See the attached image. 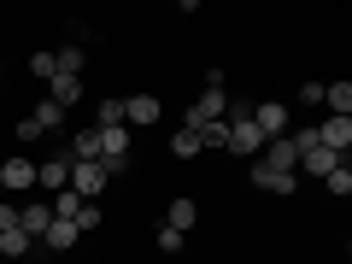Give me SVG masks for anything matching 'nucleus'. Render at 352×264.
<instances>
[{"label": "nucleus", "instance_id": "cd10ccee", "mask_svg": "<svg viewBox=\"0 0 352 264\" xmlns=\"http://www.w3.org/2000/svg\"><path fill=\"white\" fill-rule=\"evenodd\" d=\"M41 135H47V129H41L36 118H18V141H24V147H30V141H41Z\"/></svg>", "mask_w": 352, "mask_h": 264}, {"label": "nucleus", "instance_id": "6ab92c4d", "mask_svg": "<svg viewBox=\"0 0 352 264\" xmlns=\"http://www.w3.org/2000/svg\"><path fill=\"white\" fill-rule=\"evenodd\" d=\"M94 129H124V100H112V94H106L100 112H94Z\"/></svg>", "mask_w": 352, "mask_h": 264}, {"label": "nucleus", "instance_id": "9d476101", "mask_svg": "<svg viewBox=\"0 0 352 264\" xmlns=\"http://www.w3.org/2000/svg\"><path fill=\"white\" fill-rule=\"evenodd\" d=\"M47 100L59 106V112H71V106L82 100V76H53V82H47Z\"/></svg>", "mask_w": 352, "mask_h": 264}, {"label": "nucleus", "instance_id": "0eeeda50", "mask_svg": "<svg viewBox=\"0 0 352 264\" xmlns=\"http://www.w3.org/2000/svg\"><path fill=\"white\" fill-rule=\"evenodd\" d=\"M36 188H47V194L71 188V153H59V159H41V164H36Z\"/></svg>", "mask_w": 352, "mask_h": 264}, {"label": "nucleus", "instance_id": "6e6552de", "mask_svg": "<svg viewBox=\"0 0 352 264\" xmlns=\"http://www.w3.org/2000/svg\"><path fill=\"white\" fill-rule=\"evenodd\" d=\"M317 141H323L329 153L346 159V147H352V118H323V124H317Z\"/></svg>", "mask_w": 352, "mask_h": 264}, {"label": "nucleus", "instance_id": "1a4fd4ad", "mask_svg": "<svg viewBox=\"0 0 352 264\" xmlns=\"http://www.w3.org/2000/svg\"><path fill=\"white\" fill-rule=\"evenodd\" d=\"M252 188H264V194H294V170H270V164H258L252 159Z\"/></svg>", "mask_w": 352, "mask_h": 264}, {"label": "nucleus", "instance_id": "2eb2a0df", "mask_svg": "<svg viewBox=\"0 0 352 264\" xmlns=\"http://www.w3.org/2000/svg\"><path fill=\"white\" fill-rule=\"evenodd\" d=\"M41 241H47V252H71V247H76L82 235H76V223H65V217H53V223H47V235H41Z\"/></svg>", "mask_w": 352, "mask_h": 264}, {"label": "nucleus", "instance_id": "bb28decb", "mask_svg": "<svg viewBox=\"0 0 352 264\" xmlns=\"http://www.w3.org/2000/svg\"><path fill=\"white\" fill-rule=\"evenodd\" d=\"M30 118H36L41 129H59V124H65V112H59V106H53V100H41L36 112H30Z\"/></svg>", "mask_w": 352, "mask_h": 264}, {"label": "nucleus", "instance_id": "ddd939ff", "mask_svg": "<svg viewBox=\"0 0 352 264\" xmlns=\"http://www.w3.org/2000/svg\"><path fill=\"white\" fill-rule=\"evenodd\" d=\"M47 223H53V212H47V206H18V229H24L30 241H41V235H47Z\"/></svg>", "mask_w": 352, "mask_h": 264}, {"label": "nucleus", "instance_id": "f257e3e1", "mask_svg": "<svg viewBox=\"0 0 352 264\" xmlns=\"http://www.w3.org/2000/svg\"><path fill=\"white\" fill-rule=\"evenodd\" d=\"M229 153H241V159L264 153V135H258V124H252L247 106H229Z\"/></svg>", "mask_w": 352, "mask_h": 264}, {"label": "nucleus", "instance_id": "f8f14e48", "mask_svg": "<svg viewBox=\"0 0 352 264\" xmlns=\"http://www.w3.org/2000/svg\"><path fill=\"white\" fill-rule=\"evenodd\" d=\"M194 223H200V206H194V200H170V212H164V229H176V235H188Z\"/></svg>", "mask_w": 352, "mask_h": 264}, {"label": "nucleus", "instance_id": "4468645a", "mask_svg": "<svg viewBox=\"0 0 352 264\" xmlns=\"http://www.w3.org/2000/svg\"><path fill=\"white\" fill-rule=\"evenodd\" d=\"M335 164H346V159H340V153H329V147H311V153H300V170H305V176H329Z\"/></svg>", "mask_w": 352, "mask_h": 264}, {"label": "nucleus", "instance_id": "20e7f679", "mask_svg": "<svg viewBox=\"0 0 352 264\" xmlns=\"http://www.w3.org/2000/svg\"><path fill=\"white\" fill-rule=\"evenodd\" d=\"M159 124V94H129L124 100V129H153Z\"/></svg>", "mask_w": 352, "mask_h": 264}, {"label": "nucleus", "instance_id": "f3484780", "mask_svg": "<svg viewBox=\"0 0 352 264\" xmlns=\"http://www.w3.org/2000/svg\"><path fill=\"white\" fill-rule=\"evenodd\" d=\"M71 159L100 164V129H76V135H71Z\"/></svg>", "mask_w": 352, "mask_h": 264}, {"label": "nucleus", "instance_id": "c85d7f7f", "mask_svg": "<svg viewBox=\"0 0 352 264\" xmlns=\"http://www.w3.org/2000/svg\"><path fill=\"white\" fill-rule=\"evenodd\" d=\"M159 252H182V235L176 229H159Z\"/></svg>", "mask_w": 352, "mask_h": 264}, {"label": "nucleus", "instance_id": "393cba45", "mask_svg": "<svg viewBox=\"0 0 352 264\" xmlns=\"http://www.w3.org/2000/svg\"><path fill=\"white\" fill-rule=\"evenodd\" d=\"M194 135H200V147H229V118H217V124L194 129Z\"/></svg>", "mask_w": 352, "mask_h": 264}, {"label": "nucleus", "instance_id": "a878e982", "mask_svg": "<svg viewBox=\"0 0 352 264\" xmlns=\"http://www.w3.org/2000/svg\"><path fill=\"white\" fill-rule=\"evenodd\" d=\"M71 223H76V235H94V229H100V206H94V200H82V212H76Z\"/></svg>", "mask_w": 352, "mask_h": 264}, {"label": "nucleus", "instance_id": "423d86ee", "mask_svg": "<svg viewBox=\"0 0 352 264\" xmlns=\"http://www.w3.org/2000/svg\"><path fill=\"white\" fill-rule=\"evenodd\" d=\"M252 124H258V135H264V141L288 135V106H282V100H264V106H252Z\"/></svg>", "mask_w": 352, "mask_h": 264}, {"label": "nucleus", "instance_id": "f03ea898", "mask_svg": "<svg viewBox=\"0 0 352 264\" xmlns=\"http://www.w3.org/2000/svg\"><path fill=\"white\" fill-rule=\"evenodd\" d=\"M217 118H229V94H223V88H206L200 100L188 106V124H182V129H206V124H217Z\"/></svg>", "mask_w": 352, "mask_h": 264}, {"label": "nucleus", "instance_id": "7ed1b4c3", "mask_svg": "<svg viewBox=\"0 0 352 264\" xmlns=\"http://www.w3.org/2000/svg\"><path fill=\"white\" fill-rule=\"evenodd\" d=\"M100 188H106V164H82V159H71V194H76V200H94Z\"/></svg>", "mask_w": 352, "mask_h": 264}, {"label": "nucleus", "instance_id": "39448f33", "mask_svg": "<svg viewBox=\"0 0 352 264\" xmlns=\"http://www.w3.org/2000/svg\"><path fill=\"white\" fill-rule=\"evenodd\" d=\"M0 188L6 194H30L36 188V159H6L0 164Z\"/></svg>", "mask_w": 352, "mask_h": 264}, {"label": "nucleus", "instance_id": "aec40b11", "mask_svg": "<svg viewBox=\"0 0 352 264\" xmlns=\"http://www.w3.org/2000/svg\"><path fill=\"white\" fill-rule=\"evenodd\" d=\"M47 212H53V217H65V223H71V217L82 212V200H76L71 188H59V194H53V200H47Z\"/></svg>", "mask_w": 352, "mask_h": 264}, {"label": "nucleus", "instance_id": "a211bd4d", "mask_svg": "<svg viewBox=\"0 0 352 264\" xmlns=\"http://www.w3.org/2000/svg\"><path fill=\"white\" fill-rule=\"evenodd\" d=\"M323 106H329V118H352V82H329Z\"/></svg>", "mask_w": 352, "mask_h": 264}, {"label": "nucleus", "instance_id": "4be33fe9", "mask_svg": "<svg viewBox=\"0 0 352 264\" xmlns=\"http://www.w3.org/2000/svg\"><path fill=\"white\" fill-rule=\"evenodd\" d=\"M170 153H176V159H200V135H194V129H176V135H170Z\"/></svg>", "mask_w": 352, "mask_h": 264}, {"label": "nucleus", "instance_id": "c756f323", "mask_svg": "<svg viewBox=\"0 0 352 264\" xmlns=\"http://www.w3.org/2000/svg\"><path fill=\"white\" fill-rule=\"evenodd\" d=\"M0 229H18V206H6V200H0Z\"/></svg>", "mask_w": 352, "mask_h": 264}, {"label": "nucleus", "instance_id": "b1692460", "mask_svg": "<svg viewBox=\"0 0 352 264\" xmlns=\"http://www.w3.org/2000/svg\"><path fill=\"white\" fill-rule=\"evenodd\" d=\"M30 76H41V82H53V76H59V65H53V47L30 53Z\"/></svg>", "mask_w": 352, "mask_h": 264}, {"label": "nucleus", "instance_id": "412c9836", "mask_svg": "<svg viewBox=\"0 0 352 264\" xmlns=\"http://www.w3.org/2000/svg\"><path fill=\"white\" fill-rule=\"evenodd\" d=\"M53 65H59V76H82V47H59V53H53Z\"/></svg>", "mask_w": 352, "mask_h": 264}, {"label": "nucleus", "instance_id": "5701e85b", "mask_svg": "<svg viewBox=\"0 0 352 264\" xmlns=\"http://www.w3.org/2000/svg\"><path fill=\"white\" fill-rule=\"evenodd\" d=\"M323 188L335 194V200H346V194H352V170H346V164H335V170L323 176Z\"/></svg>", "mask_w": 352, "mask_h": 264}, {"label": "nucleus", "instance_id": "9b49d317", "mask_svg": "<svg viewBox=\"0 0 352 264\" xmlns=\"http://www.w3.org/2000/svg\"><path fill=\"white\" fill-rule=\"evenodd\" d=\"M258 164H270V170H294V164H300V153H294L288 135H276V141H264V159H258Z\"/></svg>", "mask_w": 352, "mask_h": 264}, {"label": "nucleus", "instance_id": "dca6fc26", "mask_svg": "<svg viewBox=\"0 0 352 264\" xmlns=\"http://www.w3.org/2000/svg\"><path fill=\"white\" fill-rule=\"evenodd\" d=\"M24 252H36V241H30L24 229H0V258H6V264H18Z\"/></svg>", "mask_w": 352, "mask_h": 264}, {"label": "nucleus", "instance_id": "7c9ffc66", "mask_svg": "<svg viewBox=\"0 0 352 264\" xmlns=\"http://www.w3.org/2000/svg\"><path fill=\"white\" fill-rule=\"evenodd\" d=\"M0 200H6V188H0Z\"/></svg>", "mask_w": 352, "mask_h": 264}]
</instances>
